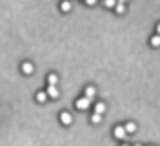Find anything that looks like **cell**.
<instances>
[{"label":"cell","mask_w":160,"mask_h":146,"mask_svg":"<svg viewBox=\"0 0 160 146\" xmlns=\"http://www.w3.org/2000/svg\"><path fill=\"white\" fill-rule=\"evenodd\" d=\"M76 107H78V109H88L90 107V99H86V97L78 99V101H76Z\"/></svg>","instance_id":"obj_4"},{"label":"cell","mask_w":160,"mask_h":146,"mask_svg":"<svg viewBox=\"0 0 160 146\" xmlns=\"http://www.w3.org/2000/svg\"><path fill=\"white\" fill-rule=\"evenodd\" d=\"M101 119H103V115H99V113H92L90 122H92V123H101Z\"/></svg>","instance_id":"obj_15"},{"label":"cell","mask_w":160,"mask_h":146,"mask_svg":"<svg viewBox=\"0 0 160 146\" xmlns=\"http://www.w3.org/2000/svg\"><path fill=\"white\" fill-rule=\"evenodd\" d=\"M45 95H47V99H58L60 97V89L58 86H47Z\"/></svg>","instance_id":"obj_1"},{"label":"cell","mask_w":160,"mask_h":146,"mask_svg":"<svg viewBox=\"0 0 160 146\" xmlns=\"http://www.w3.org/2000/svg\"><path fill=\"white\" fill-rule=\"evenodd\" d=\"M21 70H23V74H33L35 66L31 64V62H23V66H21Z\"/></svg>","instance_id":"obj_5"},{"label":"cell","mask_w":160,"mask_h":146,"mask_svg":"<svg viewBox=\"0 0 160 146\" xmlns=\"http://www.w3.org/2000/svg\"><path fill=\"white\" fill-rule=\"evenodd\" d=\"M150 45L152 47H160V35H152L150 37Z\"/></svg>","instance_id":"obj_12"},{"label":"cell","mask_w":160,"mask_h":146,"mask_svg":"<svg viewBox=\"0 0 160 146\" xmlns=\"http://www.w3.org/2000/svg\"><path fill=\"white\" fill-rule=\"evenodd\" d=\"M123 146H125V144H123Z\"/></svg>","instance_id":"obj_20"},{"label":"cell","mask_w":160,"mask_h":146,"mask_svg":"<svg viewBox=\"0 0 160 146\" xmlns=\"http://www.w3.org/2000/svg\"><path fill=\"white\" fill-rule=\"evenodd\" d=\"M47 85L49 86H58V74H49L47 76Z\"/></svg>","instance_id":"obj_11"},{"label":"cell","mask_w":160,"mask_h":146,"mask_svg":"<svg viewBox=\"0 0 160 146\" xmlns=\"http://www.w3.org/2000/svg\"><path fill=\"white\" fill-rule=\"evenodd\" d=\"M60 8H62V13H70L72 10V2L70 0H64V2L60 4Z\"/></svg>","instance_id":"obj_8"},{"label":"cell","mask_w":160,"mask_h":146,"mask_svg":"<svg viewBox=\"0 0 160 146\" xmlns=\"http://www.w3.org/2000/svg\"><path fill=\"white\" fill-rule=\"evenodd\" d=\"M133 146H140V144H133Z\"/></svg>","instance_id":"obj_19"},{"label":"cell","mask_w":160,"mask_h":146,"mask_svg":"<svg viewBox=\"0 0 160 146\" xmlns=\"http://www.w3.org/2000/svg\"><path fill=\"white\" fill-rule=\"evenodd\" d=\"M35 99H37V103H45V101H47V95H45V91H39V93L35 95Z\"/></svg>","instance_id":"obj_10"},{"label":"cell","mask_w":160,"mask_h":146,"mask_svg":"<svg viewBox=\"0 0 160 146\" xmlns=\"http://www.w3.org/2000/svg\"><path fill=\"white\" fill-rule=\"evenodd\" d=\"M115 13L117 14H125V4H115Z\"/></svg>","instance_id":"obj_14"},{"label":"cell","mask_w":160,"mask_h":146,"mask_svg":"<svg viewBox=\"0 0 160 146\" xmlns=\"http://www.w3.org/2000/svg\"><path fill=\"white\" fill-rule=\"evenodd\" d=\"M94 95H97V89H94L92 85H88V86L84 89V97H86V99H92Z\"/></svg>","instance_id":"obj_7"},{"label":"cell","mask_w":160,"mask_h":146,"mask_svg":"<svg viewBox=\"0 0 160 146\" xmlns=\"http://www.w3.org/2000/svg\"><path fill=\"white\" fill-rule=\"evenodd\" d=\"M60 122L64 123V126H70V123H72V115L68 111H62L60 113Z\"/></svg>","instance_id":"obj_3"},{"label":"cell","mask_w":160,"mask_h":146,"mask_svg":"<svg viewBox=\"0 0 160 146\" xmlns=\"http://www.w3.org/2000/svg\"><path fill=\"white\" fill-rule=\"evenodd\" d=\"M113 136L117 138V140H123V138L127 136L125 130H123V126H115V128H113Z\"/></svg>","instance_id":"obj_2"},{"label":"cell","mask_w":160,"mask_h":146,"mask_svg":"<svg viewBox=\"0 0 160 146\" xmlns=\"http://www.w3.org/2000/svg\"><path fill=\"white\" fill-rule=\"evenodd\" d=\"M97 2H99V0H84V4H86V6H94Z\"/></svg>","instance_id":"obj_16"},{"label":"cell","mask_w":160,"mask_h":146,"mask_svg":"<svg viewBox=\"0 0 160 146\" xmlns=\"http://www.w3.org/2000/svg\"><path fill=\"white\" fill-rule=\"evenodd\" d=\"M123 130H125V134H136L138 132V126L133 122H129V123H125V126H123Z\"/></svg>","instance_id":"obj_6"},{"label":"cell","mask_w":160,"mask_h":146,"mask_svg":"<svg viewBox=\"0 0 160 146\" xmlns=\"http://www.w3.org/2000/svg\"><path fill=\"white\" fill-rule=\"evenodd\" d=\"M105 111H107V105H105V103H97V105H94V113H99V115H103Z\"/></svg>","instance_id":"obj_9"},{"label":"cell","mask_w":160,"mask_h":146,"mask_svg":"<svg viewBox=\"0 0 160 146\" xmlns=\"http://www.w3.org/2000/svg\"><path fill=\"white\" fill-rule=\"evenodd\" d=\"M115 4H117L115 0H103V6H105V8H115Z\"/></svg>","instance_id":"obj_13"},{"label":"cell","mask_w":160,"mask_h":146,"mask_svg":"<svg viewBox=\"0 0 160 146\" xmlns=\"http://www.w3.org/2000/svg\"><path fill=\"white\" fill-rule=\"evenodd\" d=\"M115 2H117V4H125L127 0H115Z\"/></svg>","instance_id":"obj_18"},{"label":"cell","mask_w":160,"mask_h":146,"mask_svg":"<svg viewBox=\"0 0 160 146\" xmlns=\"http://www.w3.org/2000/svg\"><path fill=\"white\" fill-rule=\"evenodd\" d=\"M156 35H160V23L156 25Z\"/></svg>","instance_id":"obj_17"}]
</instances>
